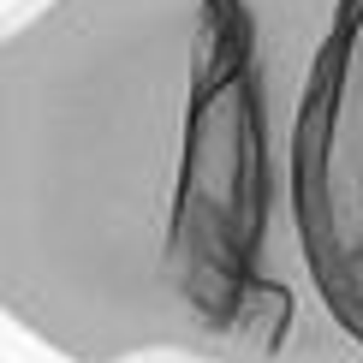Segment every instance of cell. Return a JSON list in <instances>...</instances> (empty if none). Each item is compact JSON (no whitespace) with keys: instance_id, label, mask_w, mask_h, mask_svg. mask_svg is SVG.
Returning a JSON list of instances; mask_svg holds the SVG:
<instances>
[{"instance_id":"obj_2","label":"cell","mask_w":363,"mask_h":363,"mask_svg":"<svg viewBox=\"0 0 363 363\" xmlns=\"http://www.w3.org/2000/svg\"><path fill=\"white\" fill-rule=\"evenodd\" d=\"M334 6L220 0L173 250V280L208 363H357L310 304L292 233V131Z\"/></svg>"},{"instance_id":"obj_3","label":"cell","mask_w":363,"mask_h":363,"mask_svg":"<svg viewBox=\"0 0 363 363\" xmlns=\"http://www.w3.org/2000/svg\"><path fill=\"white\" fill-rule=\"evenodd\" d=\"M292 233L310 304L363 363V0L315 42L292 131Z\"/></svg>"},{"instance_id":"obj_1","label":"cell","mask_w":363,"mask_h":363,"mask_svg":"<svg viewBox=\"0 0 363 363\" xmlns=\"http://www.w3.org/2000/svg\"><path fill=\"white\" fill-rule=\"evenodd\" d=\"M220 0H48L0 36V315L72 363L203 357L173 280Z\"/></svg>"}]
</instances>
